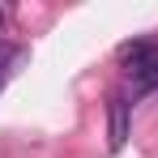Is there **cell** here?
I'll return each mask as SVG.
<instances>
[{"label":"cell","instance_id":"6da1fadb","mask_svg":"<svg viewBox=\"0 0 158 158\" xmlns=\"http://www.w3.org/2000/svg\"><path fill=\"white\" fill-rule=\"evenodd\" d=\"M115 56H120L124 73L132 77V90H137V94L158 90V43H154V39H132V43H120Z\"/></svg>","mask_w":158,"mask_h":158},{"label":"cell","instance_id":"7a4b0ae2","mask_svg":"<svg viewBox=\"0 0 158 158\" xmlns=\"http://www.w3.org/2000/svg\"><path fill=\"white\" fill-rule=\"evenodd\" d=\"M128 115H132L128 94H111V103H107V124H111L107 145H111L115 154H120V150H124V141H128Z\"/></svg>","mask_w":158,"mask_h":158},{"label":"cell","instance_id":"3957f363","mask_svg":"<svg viewBox=\"0 0 158 158\" xmlns=\"http://www.w3.org/2000/svg\"><path fill=\"white\" fill-rule=\"evenodd\" d=\"M22 60V47H13V43H4L0 39V85H4V77L13 73V64Z\"/></svg>","mask_w":158,"mask_h":158},{"label":"cell","instance_id":"277c9868","mask_svg":"<svg viewBox=\"0 0 158 158\" xmlns=\"http://www.w3.org/2000/svg\"><path fill=\"white\" fill-rule=\"evenodd\" d=\"M0 26H4V13H0Z\"/></svg>","mask_w":158,"mask_h":158}]
</instances>
